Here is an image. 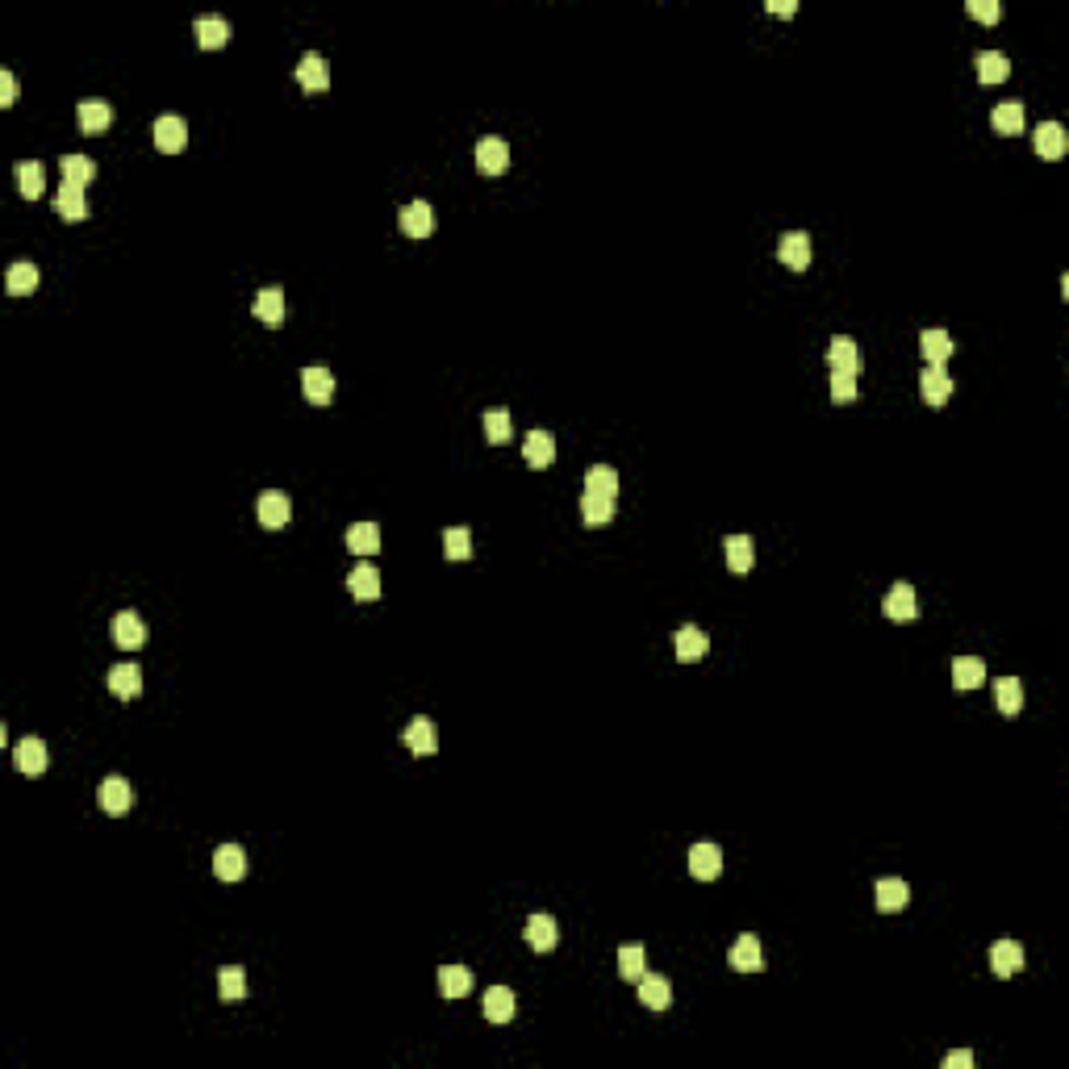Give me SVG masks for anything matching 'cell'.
Instances as JSON below:
<instances>
[{
    "mask_svg": "<svg viewBox=\"0 0 1069 1069\" xmlns=\"http://www.w3.org/2000/svg\"><path fill=\"white\" fill-rule=\"evenodd\" d=\"M1032 143H1036V155H1045V159H1061L1065 155V126L1061 122H1040L1036 126V134H1032Z\"/></svg>",
    "mask_w": 1069,
    "mask_h": 1069,
    "instance_id": "cell-22",
    "label": "cell"
},
{
    "mask_svg": "<svg viewBox=\"0 0 1069 1069\" xmlns=\"http://www.w3.org/2000/svg\"><path fill=\"white\" fill-rule=\"evenodd\" d=\"M990 122H995V130H998V134H1023V122H1028V113H1023L1020 100H1003V105H995Z\"/></svg>",
    "mask_w": 1069,
    "mask_h": 1069,
    "instance_id": "cell-38",
    "label": "cell"
},
{
    "mask_svg": "<svg viewBox=\"0 0 1069 1069\" xmlns=\"http://www.w3.org/2000/svg\"><path fill=\"white\" fill-rule=\"evenodd\" d=\"M301 389L314 405H330V397H335V372H330L326 364H309L301 372Z\"/></svg>",
    "mask_w": 1069,
    "mask_h": 1069,
    "instance_id": "cell-7",
    "label": "cell"
},
{
    "mask_svg": "<svg viewBox=\"0 0 1069 1069\" xmlns=\"http://www.w3.org/2000/svg\"><path fill=\"white\" fill-rule=\"evenodd\" d=\"M347 589H352V597H360V602H377L380 597V572L372 569V564H355L352 577H347Z\"/></svg>",
    "mask_w": 1069,
    "mask_h": 1069,
    "instance_id": "cell-25",
    "label": "cell"
},
{
    "mask_svg": "<svg viewBox=\"0 0 1069 1069\" xmlns=\"http://www.w3.org/2000/svg\"><path fill=\"white\" fill-rule=\"evenodd\" d=\"M75 117H80V130L84 134H100V130H109V122H113V105L109 100L88 97L75 105Z\"/></svg>",
    "mask_w": 1069,
    "mask_h": 1069,
    "instance_id": "cell-14",
    "label": "cell"
},
{
    "mask_svg": "<svg viewBox=\"0 0 1069 1069\" xmlns=\"http://www.w3.org/2000/svg\"><path fill=\"white\" fill-rule=\"evenodd\" d=\"M982 681H986V660H978V656L952 660V685H957V690H978Z\"/></svg>",
    "mask_w": 1069,
    "mask_h": 1069,
    "instance_id": "cell-34",
    "label": "cell"
},
{
    "mask_svg": "<svg viewBox=\"0 0 1069 1069\" xmlns=\"http://www.w3.org/2000/svg\"><path fill=\"white\" fill-rule=\"evenodd\" d=\"M919 393H924L927 405H944L952 397V377L944 372V364H927L924 377H919Z\"/></svg>",
    "mask_w": 1069,
    "mask_h": 1069,
    "instance_id": "cell-12",
    "label": "cell"
},
{
    "mask_svg": "<svg viewBox=\"0 0 1069 1069\" xmlns=\"http://www.w3.org/2000/svg\"><path fill=\"white\" fill-rule=\"evenodd\" d=\"M727 965L735 973H756L760 965H765V948H760V940L756 935H740L735 944H731L727 952Z\"/></svg>",
    "mask_w": 1069,
    "mask_h": 1069,
    "instance_id": "cell-8",
    "label": "cell"
},
{
    "mask_svg": "<svg viewBox=\"0 0 1069 1069\" xmlns=\"http://www.w3.org/2000/svg\"><path fill=\"white\" fill-rule=\"evenodd\" d=\"M443 552H448V560H468L473 556V531L468 526H448L443 531Z\"/></svg>",
    "mask_w": 1069,
    "mask_h": 1069,
    "instance_id": "cell-46",
    "label": "cell"
},
{
    "mask_svg": "<svg viewBox=\"0 0 1069 1069\" xmlns=\"http://www.w3.org/2000/svg\"><path fill=\"white\" fill-rule=\"evenodd\" d=\"M827 364L831 372H861V347L856 339H836L827 347Z\"/></svg>",
    "mask_w": 1069,
    "mask_h": 1069,
    "instance_id": "cell-28",
    "label": "cell"
},
{
    "mask_svg": "<svg viewBox=\"0 0 1069 1069\" xmlns=\"http://www.w3.org/2000/svg\"><path fill=\"white\" fill-rule=\"evenodd\" d=\"M907 902H911V886L902 882V877H882L877 882V911H907Z\"/></svg>",
    "mask_w": 1069,
    "mask_h": 1069,
    "instance_id": "cell-18",
    "label": "cell"
},
{
    "mask_svg": "<svg viewBox=\"0 0 1069 1069\" xmlns=\"http://www.w3.org/2000/svg\"><path fill=\"white\" fill-rule=\"evenodd\" d=\"M47 760H50V752L38 735H25V740L13 748V765L22 769L25 778H42V773H47Z\"/></svg>",
    "mask_w": 1069,
    "mask_h": 1069,
    "instance_id": "cell-1",
    "label": "cell"
},
{
    "mask_svg": "<svg viewBox=\"0 0 1069 1069\" xmlns=\"http://www.w3.org/2000/svg\"><path fill=\"white\" fill-rule=\"evenodd\" d=\"M969 13L978 17V22L990 25V22H998V17H1003V4H998V0H969Z\"/></svg>",
    "mask_w": 1069,
    "mask_h": 1069,
    "instance_id": "cell-50",
    "label": "cell"
},
{
    "mask_svg": "<svg viewBox=\"0 0 1069 1069\" xmlns=\"http://www.w3.org/2000/svg\"><path fill=\"white\" fill-rule=\"evenodd\" d=\"M769 9H773V13H781V17H790V13L798 9V4H794V0H769Z\"/></svg>",
    "mask_w": 1069,
    "mask_h": 1069,
    "instance_id": "cell-53",
    "label": "cell"
},
{
    "mask_svg": "<svg viewBox=\"0 0 1069 1069\" xmlns=\"http://www.w3.org/2000/svg\"><path fill=\"white\" fill-rule=\"evenodd\" d=\"M397 222H401V234L426 239V234L435 230V205H430V201H410V205L397 213Z\"/></svg>",
    "mask_w": 1069,
    "mask_h": 1069,
    "instance_id": "cell-5",
    "label": "cell"
},
{
    "mask_svg": "<svg viewBox=\"0 0 1069 1069\" xmlns=\"http://www.w3.org/2000/svg\"><path fill=\"white\" fill-rule=\"evenodd\" d=\"M113 639L122 647H143L146 644V622L134 614V610H122L117 619H113Z\"/></svg>",
    "mask_w": 1069,
    "mask_h": 1069,
    "instance_id": "cell-26",
    "label": "cell"
},
{
    "mask_svg": "<svg viewBox=\"0 0 1069 1069\" xmlns=\"http://www.w3.org/2000/svg\"><path fill=\"white\" fill-rule=\"evenodd\" d=\"M882 610H886V619H894V622H911V619H919V597H915V589L907 581H899V585H890Z\"/></svg>",
    "mask_w": 1069,
    "mask_h": 1069,
    "instance_id": "cell-3",
    "label": "cell"
},
{
    "mask_svg": "<svg viewBox=\"0 0 1069 1069\" xmlns=\"http://www.w3.org/2000/svg\"><path fill=\"white\" fill-rule=\"evenodd\" d=\"M218 995H222V1003H243V998H247V973H243V965H226V969L218 973Z\"/></svg>",
    "mask_w": 1069,
    "mask_h": 1069,
    "instance_id": "cell-42",
    "label": "cell"
},
{
    "mask_svg": "<svg viewBox=\"0 0 1069 1069\" xmlns=\"http://www.w3.org/2000/svg\"><path fill=\"white\" fill-rule=\"evenodd\" d=\"M581 518L589 526H606L610 518H614V501L610 498H594V493H585L581 498Z\"/></svg>",
    "mask_w": 1069,
    "mask_h": 1069,
    "instance_id": "cell-47",
    "label": "cell"
},
{
    "mask_svg": "<svg viewBox=\"0 0 1069 1069\" xmlns=\"http://www.w3.org/2000/svg\"><path fill=\"white\" fill-rule=\"evenodd\" d=\"M978 75H982V84H998V80L1011 75V59L1003 50H982L978 55Z\"/></svg>",
    "mask_w": 1069,
    "mask_h": 1069,
    "instance_id": "cell-43",
    "label": "cell"
},
{
    "mask_svg": "<svg viewBox=\"0 0 1069 1069\" xmlns=\"http://www.w3.org/2000/svg\"><path fill=\"white\" fill-rule=\"evenodd\" d=\"M639 1003H644L647 1011H668L673 1007V986H668V978H660V973H644V978H639Z\"/></svg>",
    "mask_w": 1069,
    "mask_h": 1069,
    "instance_id": "cell-17",
    "label": "cell"
},
{
    "mask_svg": "<svg viewBox=\"0 0 1069 1069\" xmlns=\"http://www.w3.org/2000/svg\"><path fill=\"white\" fill-rule=\"evenodd\" d=\"M405 743H410V752L413 756H430L439 748V731H435V723L426 715H418V718H410V727H405Z\"/></svg>",
    "mask_w": 1069,
    "mask_h": 1069,
    "instance_id": "cell-21",
    "label": "cell"
},
{
    "mask_svg": "<svg viewBox=\"0 0 1069 1069\" xmlns=\"http://www.w3.org/2000/svg\"><path fill=\"white\" fill-rule=\"evenodd\" d=\"M4 289L13 292V297H22V292H34L38 289V267L30 264V259H17V264L4 272Z\"/></svg>",
    "mask_w": 1069,
    "mask_h": 1069,
    "instance_id": "cell-40",
    "label": "cell"
},
{
    "mask_svg": "<svg viewBox=\"0 0 1069 1069\" xmlns=\"http://www.w3.org/2000/svg\"><path fill=\"white\" fill-rule=\"evenodd\" d=\"M556 940H560V924L552 915H531V919H526V944H531L534 952H552Z\"/></svg>",
    "mask_w": 1069,
    "mask_h": 1069,
    "instance_id": "cell-19",
    "label": "cell"
},
{
    "mask_svg": "<svg viewBox=\"0 0 1069 1069\" xmlns=\"http://www.w3.org/2000/svg\"><path fill=\"white\" fill-rule=\"evenodd\" d=\"M944 1069H973V1053H969V1048H957V1053H948V1057H944Z\"/></svg>",
    "mask_w": 1069,
    "mask_h": 1069,
    "instance_id": "cell-52",
    "label": "cell"
},
{
    "mask_svg": "<svg viewBox=\"0 0 1069 1069\" xmlns=\"http://www.w3.org/2000/svg\"><path fill=\"white\" fill-rule=\"evenodd\" d=\"M289 518H292L289 493H280V489H264V493H259V523H264V526H284Z\"/></svg>",
    "mask_w": 1069,
    "mask_h": 1069,
    "instance_id": "cell-15",
    "label": "cell"
},
{
    "mask_svg": "<svg viewBox=\"0 0 1069 1069\" xmlns=\"http://www.w3.org/2000/svg\"><path fill=\"white\" fill-rule=\"evenodd\" d=\"M585 493H594V498H619V473L610 468V464H594L589 473H585Z\"/></svg>",
    "mask_w": 1069,
    "mask_h": 1069,
    "instance_id": "cell-27",
    "label": "cell"
},
{
    "mask_svg": "<svg viewBox=\"0 0 1069 1069\" xmlns=\"http://www.w3.org/2000/svg\"><path fill=\"white\" fill-rule=\"evenodd\" d=\"M347 547L355 556H372L380 547V526L377 523H352L347 526Z\"/></svg>",
    "mask_w": 1069,
    "mask_h": 1069,
    "instance_id": "cell-39",
    "label": "cell"
},
{
    "mask_svg": "<svg viewBox=\"0 0 1069 1069\" xmlns=\"http://www.w3.org/2000/svg\"><path fill=\"white\" fill-rule=\"evenodd\" d=\"M752 560H756V543L748 534H727V569L731 572H752Z\"/></svg>",
    "mask_w": 1069,
    "mask_h": 1069,
    "instance_id": "cell-32",
    "label": "cell"
},
{
    "mask_svg": "<svg viewBox=\"0 0 1069 1069\" xmlns=\"http://www.w3.org/2000/svg\"><path fill=\"white\" fill-rule=\"evenodd\" d=\"M297 80H301V88H309V92H322V88H330L326 55H317V50H305L301 63H297Z\"/></svg>",
    "mask_w": 1069,
    "mask_h": 1069,
    "instance_id": "cell-11",
    "label": "cell"
},
{
    "mask_svg": "<svg viewBox=\"0 0 1069 1069\" xmlns=\"http://www.w3.org/2000/svg\"><path fill=\"white\" fill-rule=\"evenodd\" d=\"M690 873L698 877V882H715V877L723 873V848H718V844H693Z\"/></svg>",
    "mask_w": 1069,
    "mask_h": 1069,
    "instance_id": "cell-9",
    "label": "cell"
},
{
    "mask_svg": "<svg viewBox=\"0 0 1069 1069\" xmlns=\"http://www.w3.org/2000/svg\"><path fill=\"white\" fill-rule=\"evenodd\" d=\"M55 209H59V218H67V222H80V218H88L84 188H80V184H67V180H63L59 196H55Z\"/></svg>",
    "mask_w": 1069,
    "mask_h": 1069,
    "instance_id": "cell-31",
    "label": "cell"
},
{
    "mask_svg": "<svg viewBox=\"0 0 1069 1069\" xmlns=\"http://www.w3.org/2000/svg\"><path fill=\"white\" fill-rule=\"evenodd\" d=\"M188 143V126H184L180 113H163L155 117V146L159 151H184Z\"/></svg>",
    "mask_w": 1069,
    "mask_h": 1069,
    "instance_id": "cell-13",
    "label": "cell"
},
{
    "mask_svg": "<svg viewBox=\"0 0 1069 1069\" xmlns=\"http://www.w3.org/2000/svg\"><path fill=\"white\" fill-rule=\"evenodd\" d=\"M213 873H218L222 882H243L247 877V852L239 848V844H222V848L213 852Z\"/></svg>",
    "mask_w": 1069,
    "mask_h": 1069,
    "instance_id": "cell-16",
    "label": "cell"
},
{
    "mask_svg": "<svg viewBox=\"0 0 1069 1069\" xmlns=\"http://www.w3.org/2000/svg\"><path fill=\"white\" fill-rule=\"evenodd\" d=\"M97 802L105 814H126L134 806V786L126 778H105L97 790Z\"/></svg>",
    "mask_w": 1069,
    "mask_h": 1069,
    "instance_id": "cell-6",
    "label": "cell"
},
{
    "mask_svg": "<svg viewBox=\"0 0 1069 1069\" xmlns=\"http://www.w3.org/2000/svg\"><path fill=\"white\" fill-rule=\"evenodd\" d=\"M193 34H196V47L218 50V47H226V38H230V22H226L222 13H205V17L193 22Z\"/></svg>",
    "mask_w": 1069,
    "mask_h": 1069,
    "instance_id": "cell-10",
    "label": "cell"
},
{
    "mask_svg": "<svg viewBox=\"0 0 1069 1069\" xmlns=\"http://www.w3.org/2000/svg\"><path fill=\"white\" fill-rule=\"evenodd\" d=\"M644 965H647L644 944H622V948H619V973L627 978V982H639V978L647 973Z\"/></svg>",
    "mask_w": 1069,
    "mask_h": 1069,
    "instance_id": "cell-45",
    "label": "cell"
},
{
    "mask_svg": "<svg viewBox=\"0 0 1069 1069\" xmlns=\"http://www.w3.org/2000/svg\"><path fill=\"white\" fill-rule=\"evenodd\" d=\"M256 317L267 322V326H280L284 322V289H259L256 292Z\"/></svg>",
    "mask_w": 1069,
    "mask_h": 1069,
    "instance_id": "cell-29",
    "label": "cell"
},
{
    "mask_svg": "<svg viewBox=\"0 0 1069 1069\" xmlns=\"http://www.w3.org/2000/svg\"><path fill=\"white\" fill-rule=\"evenodd\" d=\"M109 690L117 693V698H126V702H134V698L143 693V668L138 665H113L109 668Z\"/></svg>",
    "mask_w": 1069,
    "mask_h": 1069,
    "instance_id": "cell-24",
    "label": "cell"
},
{
    "mask_svg": "<svg viewBox=\"0 0 1069 1069\" xmlns=\"http://www.w3.org/2000/svg\"><path fill=\"white\" fill-rule=\"evenodd\" d=\"M485 1020L489 1023L514 1020V990H506V986H489L485 990Z\"/></svg>",
    "mask_w": 1069,
    "mask_h": 1069,
    "instance_id": "cell-33",
    "label": "cell"
},
{
    "mask_svg": "<svg viewBox=\"0 0 1069 1069\" xmlns=\"http://www.w3.org/2000/svg\"><path fill=\"white\" fill-rule=\"evenodd\" d=\"M706 652H710V635L702 631V627H681L677 631V660H702Z\"/></svg>",
    "mask_w": 1069,
    "mask_h": 1069,
    "instance_id": "cell-30",
    "label": "cell"
},
{
    "mask_svg": "<svg viewBox=\"0 0 1069 1069\" xmlns=\"http://www.w3.org/2000/svg\"><path fill=\"white\" fill-rule=\"evenodd\" d=\"M13 100H17V75L4 67L0 72V105H13Z\"/></svg>",
    "mask_w": 1069,
    "mask_h": 1069,
    "instance_id": "cell-51",
    "label": "cell"
},
{
    "mask_svg": "<svg viewBox=\"0 0 1069 1069\" xmlns=\"http://www.w3.org/2000/svg\"><path fill=\"white\" fill-rule=\"evenodd\" d=\"M485 439L489 443H506V439H510V410H489L485 413Z\"/></svg>",
    "mask_w": 1069,
    "mask_h": 1069,
    "instance_id": "cell-48",
    "label": "cell"
},
{
    "mask_svg": "<svg viewBox=\"0 0 1069 1069\" xmlns=\"http://www.w3.org/2000/svg\"><path fill=\"white\" fill-rule=\"evenodd\" d=\"M17 188H22L30 201L42 196V188H47V168H42L38 159H22V163H17Z\"/></svg>",
    "mask_w": 1069,
    "mask_h": 1069,
    "instance_id": "cell-37",
    "label": "cell"
},
{
    "mask_svg": "<svg viewBox=\"0 0 1069 1069\" xmlns=\"http://www.w3.org/2000/svg\"><path fill=\"white\" fill-rule=\"evenodd\" d=\"M919 352H924L927 364H944L948 355H952V339H948V330H940V326L924 330V335H919Z\"/></svg>",
    "mask_w": 1069,
    "mask_h": 1069,
    "instance_id": "cell-36",
    "label": "cell"
},
{
    "mask_svg": "<svg viewBox=\"0 0 1069 1069\" xmlns=\"http://www.w3.org/2000/svg\"><path fill=\"white\" fill-rule=\"evenodd\" d=\"M439 990H443V998H464L468 990H473V969H464V965H443V969H439Z\"/></svg>",
    "mask_w": 1069,
    "mask_h": 1069,
    "instance_id": "cell-35",
    "label": "cell"
},
{
    "mask_svg": "<svg viewBox=\"0 0 1069 1069\" xmlns=\"http://www.w3.org/2000/svg\"><path fill=\"white\" fill-rule=\"evenodd\" d=\"M778 259L786 267H794V272L811 267V234L806 230H786L778 239Z\"/></svg>",
    "mask_w": 1069,
    "mask_h": 1069,
    "instance_id": "cell-4",
    "label": "cell"
},
{
    "mask_svg": "<svg viewBox=\"0 0 1069 1069\" xmlns=\"http://www.w3.org/2000/svg\"><path fill=\"white\" fill-rule=\"evenodd\" d=\"M476 168L485 171V176H501V171L510 168V146H506V138H498V134L481 138V143H476Z\"/></svg>",
    "mask_w": 1069,
    "mask_h": 1069,
    "instance_id": "cell-2",
    "label": "cell"
},
{
    "mask_svg": "<svg viewBox=\"0 0 1069 1069\" xmlns=\"http://www.w3.org/2000/svg\"><path fill=\"white\" fill-rule=\"evenodd\" d=\"M990 969H995L998 978H1015V973L1023 969V944H1015V940H998V944L990 948Z\"/></svg>",
    "mask_w": 1069,
    "mask_h": 1069,
    "instance_id": "cell-20",
    "label": "cell"
},
{
    "mask_svg": "<svg viewBox=\"0 0 1069 1069\" xmlns=\"http://www.w3.org/2000/svg\"><path fill=\"white\" fill-rule=\"evenodd\" d=\"M831 397H836L839 405L856 401V372H831Z\"/></svg>",
    "mask_w": 1069,
    "mask_h": 1069,
    "instance_id": "cell-49",
    "label": "cell"
},
{
    "mask_svg": "<svg viewBox=\"0 0 1069 1069\" xmlns=\"http://www.w3.org/2000/svg\"><path fill=\"white\" fill-rule=\"evenodd\" d=\"M59 168H63V180L67 184H80L84 188L88 180H97V163L88 155H63L59 159Z\"/></svg>",
    "mask_w": 1069,
    "mask_h": 1069,
    "instance_id": "cell-44",
    "label": "cell"
},
{
    "mask_svg": "<svg viewBox=\"0 0 1069 1069\" xmlns=\"http://www.w3.org/2000/svg\"><path fill=\"white\" fill-rule=\"evenodd\" d=\"M523 456L531 468H547V464L556 460V435H552V430H531L523 443Z\"/></svg>",
    "mask_w": 1069,
    "mask_h": 1069,
    "instance_id": "cell-23",
    "label": "cell"
},
{
    "mask_svg": "<svg viewBox=\"0 0 1069 1069\" xmlns=\"http://www.w3.org/2000/svg\"><path fill=\"white\" fill-rule=\"evenodd\" d=\"M995 698L1003 715H1020L1023 710V681L1020 677H998L995 681Z\"/></svg>",
    "mask_w": 1069,
    "mask_h": 1069,
    "instance_id": "cell-41",
    "label": "cell"
}]
</instances>
